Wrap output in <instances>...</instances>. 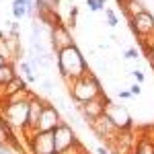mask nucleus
<instances>
[{
    "instance_id": "12",
    "label": "nucleus",
    "mask_w": 154,
    "mask_h": 154,
    "mask_svg": "<svg viewBox=\"0 0 154 154\" xmlns=\"http://www.w3.org/2000/svg\"><path fill=\"white\" fill-rule=\"evenodd\" d=\"M62 123V115H60L58 107L45 103L43 111H41V117H39V130L37 131H54Z\"/></svg>"
},
{
    "instance_id": "31",
    "label": "nucleus",
    "mask_w": 154,
    "mask_h": 154,
    "mask_svg": "<svg viewBox=\"0 0 154 154\" xmlns=\"http://www.w3.org/2000/svg\"><path fill=\"white\" fill-rule=\"evenodd\" d=\"M97 154H111V152H109V148H103V146H99V148H97Z\"/></svg>"
},
{
    "instance_id": "20",
    "label": "nucleus",
    "mask_w": 154,
    "mask_h": 154,
    "mask_svg": "<svg viewBox=\"0 0 154 154\" xmlns=\"http://www.w3.org/2000/svg\"><path fill=\"white\" fill-rule=\"evenodd\" d=\"M58 154H86V148L78 142V144H74V146H70V148H66V150H62Z\"/></svg>"
},
{
    "instance_id": "30",
    "label": "nucleus",
    "mask_w": 154,
    "mask_h": 154,
    "mask_svg": "<svg viewBox=\"0 0 154 154\" xmlns=\"http://www.w3.org/2000/svg\"><path fill=\"white\" fill-rule=\"evenodd\" d=\"M117 97H119V99H130V97H131V93H130V91H119V93H117Z\"/></svg>"
},
{
    "instance_id": "11",
    "label": "nucleus",
    "mask_w": 154,
    "mask_h": 154,
    "mask_svg": "<svg viewBox=\"0 0 154 154\" xmlns=\"http://www.w3.org/2000/svg\"><path fill=\"white\" fill-rule=\"evenodd\" d=\"M105 113L111 117V121L117 125L119 130H131V128H134L131 115H130V111L125 109V105H115V103H111V101H109Z\"/></svg>"
},
{
    "instance_id": "13",
    "label": "nucleus",
    "mask_w": 154,
    "mask_h": 154,
    "mask_svg": "<svg viewBox=\"0 0 154 154\" xmlns=\"http://www.w3.org/2000/svg\"><path fill=\"white\" fill-rule=\"evenodd\" d=\"M43 105H45V101H43L41 97H37L35 93H33L31 101H29V130H27V134H25L23 138H27V136H31L33 131L39 130V117H41Z\"/></svg>"
},
{
    "instance_id": "27",
    "label": "nucleus",
    "mask_w": 154,
    "mask_h": 154,
    "mask_svg": "<svg viewBox=\"0 0 154 154\" xmlns=\"http://www.w3.org/2000/svg\"><path fill=\"white\" fill-rule=\"evenodd\" d=\"M41 86H43V91H45V93H51V91H54V82H51V80H43Z\"/></svg>"
},
{
    "instance_id": "33",
    "label": "nucleus",
    "mask_w": 154,
    "mask_h": 154,
    "mask_svg": "<svg viewBox=\"0 0 154 154\" xmlns=\"http://www.w3.org/2000/svg\"><path fill=\"white\" fill-rule=\"evenodd\" d=\"M117 2H119V4H123V0H117Z\"/></svg>"
},
{
    "instance_id": "32",
    "label": "nucleus",
    "mask_w": 154,
    "mask_h": 154,
    "mask_svg": "<svg viewBox=\"0 0 154 154\" xmlns=\"http://www.w3.org/2000/svg\"><path fill=\"white\" fill-rule=\"evenodd\" d=\"M6 62H8V60H6L4 56H2V54H0V66H2V64H6Z\"/></svg>"
},
{
    "instance_id": "25",
    "label": "nucleus",
    "mask_w": 154,
    "mask_h": 154,
    "mask_svg": "<svg viewBox=\"0 0 154 154\" xmlns=\"http://www.w3.org/2000/svg\"><path fill=\"white\" fill-rule=\"evenodd\" d=\"M125 58H128V60H138V58H140V54H138V49L130 48L128 51H125Z\"/></svg>"
},
{
    "instance_id": "2",
    "label": "nucleus",
    "mask_w": 154,
    "mask_h": 154,
    "mask_svg": "<svg viewBox=\"0 0 154 154\" xmlns=\"http://www.w3.org/2000/svg\"><path fill=\"white\" fill-rule=\"evenodd\" d=\"M68 95H70V99L74 103L82 105V103H88V101L105 95V93H103L101 80L97 78L93 72H86L78 80H74L72 84H68Z\"/></svg>"
},
{
    "instance_id": "5",
    "label": "nucleus",
    "mask_w": 154,
    "mask_h": 154,
    "mask_svg": "<svg viewBox=\"0 0 154 154\" xmlns=\"http://www.w3.org/2000/svg\"><path fill=\"white\" fill-rule=\"evenodd\" d=\"M138 142V134L134 130H119L115 138L107 142V148L111 154H131Z\"/></svg>"
},
{
    "instance_id": "3",
    "label": "nucleus",
    "mask_w": 154,
    "mask_h": 154,
    "mask_svg": "<svg viewBox=\"0 0 154 154\" xmlns=\"http://www.w3.org/2000/svg\"><path fill=\"white\" fill-rule=\"evenodd\" d=\"M29 101H19V103L2 101L0 103V117L4 119L14 131H21L23 136L29 130Z\"/></svg>"
},
{
    "instance_id": "24",
    "label": "nucleus",
    "mask_w": 154,
    "mask_h": 154,
    "mask_svg": "<svg viewBox=\"0 0 154 154\" xmlns=\"http://www.w3.org/2000/svg\"><path fill=\"white\" fill-rule=\"evenodd\" d=\"M0 154H21V152H17V150L11 148L6 142H2V144H0Z\"/></svg>"
},
{
    "instance_id": "23",
    "label": "nucleus",
    "mask_w": 154,
    "mask_h": 154,
    "mask_svg": "<svg viewBox=\"0 0 154 154\" xmlns=\"http://www.w3.org/2000/svg\"><path fill=\"white\" fill-rule=\"evenodd\" d=\"M86 6H88L93 12L105 11V2H101V0H86Z\"/></svg>"
},
{
    "instance_id": "1",
    "label": "nucleus",
    "mask_w": 154,
    "mask_h": 154,
    "mask_svg": "<svg viewBox=\"0 0 154 154\" xmlns=\"http://www.w3.org/2000/svg\"><path fill=\"white\" fill-rule=\"evenodd\" d=\"M56 66H58V74L62 76V80L68 84H72L74 80H78L80 76H84L88 70V62L84 58V54L76 45L66 48L56 54Z\"/></svg>"
},
{
    "instance_id": "15",
    "label": "nucleus",
    "mask_w": 154,
    "mask_h": 154,
    "mask_svg": "<svg viewBox=\"0 0 154 154\" xmlns=\"http://www.w3.org/2000/svg\"><path fill=\"white\" fill-rule=\"evenodd\" d=\"M121 8H123V12H125L128 21H130V19H134L136 14H140V12L146 11V8H144V4H142V0H123Z\"/></svg>"
},
{
    "instance_id": "21",
    "label": "nucleus",
    "mask_w": 154,
    "mask_h": 154,
    "mask_svg": "<svg viewBox=\"0 0 154 154\" xmlns=\"http://www.w3.org/2000/svg\"><path fill=\"white\" fill-rule=\"evenodd\" d=\"M68 17H70V19H68V27H72V29H74V27H76V17H78V6H76V4H70V11H68Z\"/></svg>"
},
{
    "instance_id": "17",
    "label": "nucleus",
    "mask_w": 154,
    "mask_h": 154,
    "mask_svg": "<svg viewBox=\"0 0 154 154\" xmlns=\"http://www.w3.org/2000/svg\"><path fill=\"white\" fill-rule=\"evenodd\" d=\"M19 68H21V72H23V76H25V80H27V82H35V80H37V74L33 72V68H31V64H29V62H23V60H21Z\"/></svg>"
},
{
    "instance_id": "14",
    "label": "nucleus",
    "mask_w": 154,
    "mask_h": 154,
    "mask_svg": "<svg viewBox=\"0 0 154 154\" xmlns=\"http://www.w3.org/2000/svg\"><path fill=\"white\" fill-rule=\"evenodd\" d=\"M37 21L41 25H45V27H49V29L60 27V25H66L62 21V17H60L58 11H37Z\"/></svg>"
},
{
    "instance_id": "29",
    "label": "nucleus",
    "mask_w": 154,
    "mask_h": 154,
    "mask_svg": "<svg viewBox=\"0 0 154 154\" xmlns=\"http://www.w3.org/2000/svg\"><path fill=\"white\" fill-rule=\"evenodd\" d=\"M146 56H148V60H150V66L154 68V45L148 49V51H146Z\"/></svg>"
},
{
    "instance_id": "34",
    "label": "nucleus",
    "mask_w": 154,
    "mask_h": 154,
    "mask_svg": "<svg viewBox=\"0 0 154 154\" xmlns=\"http://www.w3.org/2000/svg\"><path fill=\"white\" fill-rule=\"evenodd\" d=\"M101 2H107V0H101Z\"/></svg>"
},
{
    "instance_id": "19",
    "label": "nucleus",
    "mask_w": 154,
    "mask_h": 154,
    "mask_svg": "<svg viewBox=\"0 0 154 154\" xmlns=\"http://www.w3.org/2000/svg\"><path fill=\"white\" fill-rule=\"evenodd\" d=\"M11 11H12V17H14L17 21H21V19H25V17H27V6H21V4H12Z\"/></svg>"
},
{
    "instance_id": "7",
    "label": "nucleus",
    "mask_w": 154,
    "mask_h": 154,
    "mask_svg": "<svg viewBox=\"0 0 154 154\" xmlns=\"http://www.w3.org/2000/svg\"><path fill=\"white\" fill-rule=\"evenodd\" d=\"M88 128H91V131L95 134L99 140H105V144L111 140V138H115V134L119 131V128L111 121V117L109 115H101V117H97L95 121H91L88 123Z\"/></svg>"
},
{
    "instance_id": "28",
    "label": "nucleus",
    "mask_w": 154,
    "mask_h": 154,
    "mask_svg": "<svg viewBox=\"0 0 154 154\" xmlns=\"http://www.w3.org/2000/svg\"><path fill=\"white\" fill-rule=\"evenodd\" d=\"M140 91H142V88H140V84H138V82H136V84H131V86H130V93H131V97L140 95Z\"/></svg>"
},
{
    "instance_id": "9",
    "label": "nucleus",
    "mask_w": 154,
    "mask_h": 154,
    "mask_svg": "<svg viewBox=\"0 0 154 154\" xmlns=\"http://www.w3.org/2000/svg\"><path fill=\"white\" fill-rule=\"evenodd\" d=\"M130 29L134 31V35L138 39L154 35V14H150L148 11L136 14L134 19H130Z\"/></svg>"
},
{
    "instance_id": "26",
    "label": "nucleus",
    "mask_w": 154,
    "mask_h": 154,
    "mask_svg": "<svg viewBox=\"0 0 154 154\" xmlns=\"http://www.w3.org/2000/svg\"><path fill=\"white\" fill-rule=\"evenodd\" d=\"M131 76L136 78V82H138V84L144 82V72L142 70H134V72H131Z\"/></svg>"
},
{
    "instance_id": "4",
    "label": "nucleus",
    "mask_w": 154,
    "mask_h": 154,
    "mask_svg": "<svg viewBox=\"0 0 154 154\" xmlns=\"http://www.w3.org/2000/svg\"><path fill=\"white\" fill-rule=\"evenodd\" d=\"M29 154H56L54 131H33L25 138Z\"/></svg>"
},
{
    "instance_id": "6",
    "label": "nucleus",
    "mask_w": 154,
    "mask_h": 154,
    "mask_svg": "<svg viewBox=\"0 0 154 154\" xmlns=\"http://www.w3.org/2000/svg\"><path fill=\"white\" fill-rule=\"evenodd\" d=\"M54 142H56V154L62 152V150H66V148H70L74 144H78V136H76V131L72 130V125L68 121H62L58 128L54 130Z\"/></svg>"
},
{
    "instance_id": "16",
    "label": "nucleus",
    "mask_w": 154,
    "mask_h": 154,
    "mask_svg": "<svg viewBox=\"0 0 154 154\" xmlns=\"http://www.w3.org/2000/svg\"><path fill=\"white\" fill-rule=\"evenodd\" d=\"M14 76H17V68H14V64H12V62L2 64V66H0V88H4L11 80H14Z\"/></svg>"
},
{
    "instance_id": "18",
    "label": "nucleus",
    "mask_w": 154,
    "mask_h": 154,
    "mask_svg": "<svg viewBox=\"0 0 154 154\" xmlns=\"http://www.w3.org/2000/svg\"><path fill=\"white\" fill-rule=\"evenodd\" d=\"M37 11H58L60 0H35Z\"/></svg>"
},
{
    "instance_id": "8",
    "label": "nucleus",
    "mask_w": 154,
    "mask_h": 154,
    "mask_svg": "<svg viewBox=\"0 0 154 154\" xmlns=\"http://www.w3.org/2000/svg\"><path fill=\"white\" fill-rule=\"evenodd\" d=\"M107 105H109V99L105 95L97 97L93 101H88V103H82V105H78V111H80V115H82L84 121H95L97 117H101V115H105L107 111Z\"/></svg>"
},
{
    "instance_id": "35",
    "label": "nucleus",
    "mask_w": 154,
    "mask_h": 154,
    "mask_svg": "<svg viewBox=\"0 0 154 154\" xmlns=\"http://www.w3.org/2000/svg\"><path fill=\"white\" fill-rule=\"evenodd\" d=\"M131 154H136V152H131Z\"/></svg>"
},
{
    "instance_id": "22",
    "label": "nucleus",
    "mask_w": 154,
    "mask_h": 154,
    "mask_svg": "<svg viewBox=\"0 0 154 154\" xmlns=\"http://www.w3.org/2000/svg\"><path fill=\"white\" fill-rule=\"evenodd\" d=\"M105 17H107V25H109V27H117V25H119L117 14L111 11V8H105Z\"/></svg>"
},
{
    "instance_id": "10",
    "label": "nucleus",
    "mask_w": 154,
    "mask_h": 154,
    "mask_svg": "<svg viewBox=\"0 0 154 154\" xmlns=\"http://www.w3.org/2000/svg\"><path fill=\"white\" fill-rule=\"evenodd\" d=\"M72 45H76V43L72 39V33H70V29H68V25H60V27L49 29V48L54 49L56 54L62 51V49H66V48H72Z\"/></svg>"
}]
</instances>
